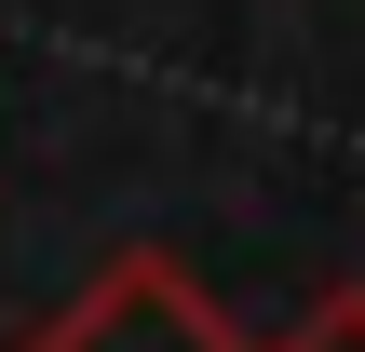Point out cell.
I'll list each match as a JSON object with an SVG mask.
<instances>
[{"label": "cell", "mask_w": 365, "mask_h": 352, "mask_svg": "<svg viewBox=\"0 0 365 352\" xmlns=\"http://www.w3.org/2000/svg\"><path fill=\"white\" fill-rule=\"evenodd\" d=\"M27 352H271V339H244V326H230L176 258L135 244V258H108V271H95V285H81Z\"/></svg>", "instance_id": "6da1fadb"}, {"label": "cell", "mask_w": 365, "mask_h": 352, "mask_svg": "<svg viewBox=\"0 0 365 352\" xmlns=\"http://www.w3.org/2000/svg\"><path fill=\"white\" fill-rule=\"evenodd\" d=\"M271 352H365V285H339V298H312V312H298V326H284Z\"/></svg>", "instance_id": "7a4b0ae2"}]
</instances>
